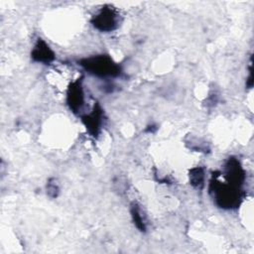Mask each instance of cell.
<instances>
[{
	"label": "cell",
	"mask_w": 254,
	"mask_h": 254,
	"mask_svg": "<svg viewBox=\"0 0 254 254\" xmlns=\"http://www.w3.org/2000/svg\"><path fill=\"white\" fill-rule=\"evenodd\" d=\"M209 183V193L215 203L225 209L236 208L240 205L243 194L239 188L233 187L227 183H221L217 180V172L214 173Z\"/></svg>",
	"instance_id": "obj_1"
},
{
	"label": "cell",
	"mask_w": 254,
	"mask_h": 254,
	"mask_svg": "<svg viewBox=\"0 0 254 254\" xmlns=\"http://www.w3.org/2000/svg\"><path fill=\"white\" fill-rule=\"evenodd\" d=\"M78 64L86 71L99 77H115L121 72L120 65L107 55H99L82 59Z\"/></svg>",
	"instance_id": "obj_2"
},
{
	"label": "cell",
	"mask_w": 254,
	"mask_h": 254,
	"mask_svg": "<svg viewBox=\"0 0 254 254\" xmlns=\"http://www.w3.org/2000/svg\"><path fill=\"white\" fill-rule=\"evenodd\" d=\"M91 24L101 32H111L118 26V14L112 7L104 6L92 17Z\"/></svg>",
	"instance_id": "obj_3"
},
{
	"label": "cell",
	"mask_w": 254,
	"mask_h": 254,
	"mask_svg": "<svg viewBox=\"0 0 254 254\" xmlns=\"http://www.w3.org/2000/svg\"><path fill=\"white\" fill-rule=\"evenodd\" d=\"M224 178L226 180V183L236 187V188H241V186L245 182V171L243 170L240 162L234 158L230 157L226 161L224 165Z\"/></svg>",
	"instance_id": "obj_4"
},
{
	"label": "cell",
	"mask_w": 254,
	"mask_h": 254,
	"mask_svg": "<svg viewBox=\"0 0 254 254\" xmlns=\"http://www.w3.org/2000/svg\"><path fill=\"white\" fill-rule=\"evenodd\" d=\"M66 103L73 113H78L84 103L82 77L72 81L66 91Z\"/></svg>",
	"instance_id": "obj_5"
},
{
	"label": "cell",
	"mask_w": 254,
	"mask_h": 254,
	"mask_svg": "<svg viewBox=\"0 0 254 254\" xmlns=\"http://www.w3.org/2000/svg\"><path fill=\"white\" fill-rule=\"evenodd\" d=\"M102 117L103 111L98 103L94 104V107L89 114H85L81 117V120L85 125L86 130L91 136L97 137V135L99 134L101 128L100 126L102 124Z\"/></svg>",
	"instance_id": "obj_6"
},
{
	"label": "cell",
	"mask_w": 254,
	"mask_h": 254,
	"mask_svg": "<svg viewBox=\"0 0 254 254\" xmlns=\"http://www.w3.org/2000/svg\"><path fill=\"white\" fill-rule=\"evenodd\" d=\"M31 58L34 62L49 64L55 61L56 56L49 45L42 39H38L31 53Z\"/></svg>",
	"instance_id": "obj_7"
},
{
	"label": "cell",
	"mask_w": 254,
	"mask_h": 254,
	"mask_svg": "<svg viewBox=\"0 0 254 254\" xmlns=\"http://www.w3.org/2000/svg\"><path fill=\"white\" fill-rule=\"evenodd\" d=\"M190 185L195 189H202L204 186V170L201 167L192 168L190 171Z\"/></svg>",
	"instance_id": "obj_8"
},
{
	"label": "cell",
	"mask_w": 254,
	"mask_h": 254,
	"mask_svg": "<svg viewBox=\"0 0 254 254\" xmlns=\"http://www.w3.org/2000/svg\"><path fill=\"white\" fill-rule=\"evenodd\" d=\"M130 212H131V216H132V219H133V222H134L135 226L140 231L145 232L146 231V222H145V219H144V217L142 215L141 209H140V207L138 206L137 203L133 202L131 204Z\"/></svg>",
	"instance_id": "obj_9"
},
{
	"label": "cell",
	"mask_w": 254,
	"mask_h": 254,
	"mask_svg": "<svg viewBox=\"0 0 254 254\" xmlns=\"http://www.w3.org/2000/svg\"><path fill=\"white\" fill-rule=\"evenodd\" d=\"M59 192V187L56 184L55 180H50L48 185H47V193L51 196V197H56L58 195Z\"/></svg>",
	"instance_id": "obj_10"
}]
</instances>
